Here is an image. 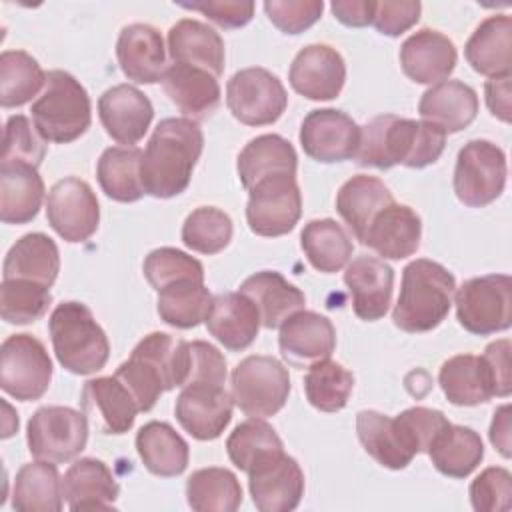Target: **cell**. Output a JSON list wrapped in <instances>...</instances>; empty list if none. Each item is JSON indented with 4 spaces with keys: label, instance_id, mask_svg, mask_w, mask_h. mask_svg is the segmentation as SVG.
<instances>
[{
    "label": "cell",
    "instance_id": "cell-61",
    "mask_svg": "<svg viewBox=\"0 0 512 512\" xmlns=\"http://www.w3.org/2000/svg\"><path fill=\"white\" fill-rule=\"evenodd\" d=\"M486 94V106L492 116H496L502 122H510V76H498L490 78L484 86Z\"/></svg>",
    "mask_w": 512,
    "mask_h": 512
},
{
    "label": "cell",
    "instance_id": "cell-14",
    "mask_svg": "<svg viewBox=\"0 0 512 512\" xmlns=\"http://www.w3.org/2000/svg\"><path fill=\"white\" fill-rule=\"evenodd\" d=\"M46 218L62 240L70 244L86 242L98 230L100 204L86 180L68 176L50 188Z\"/></svg>",
    "mask_w": 512,
    "mask_h": 512
},
{
    "label": "cell",
    "instance_id": "cell-23",
    "mask_svg": "<svg viewBox=\"0 0 512 512\" xmlns=\"http://www.w3.org/2000/svg\"><path fill=\"white\" fill-rule=\"evenodd\" d=\"M458 52L454 42L432 28L410 34L400 46V66L416 84H438L456 68Z\"/></svg>",
    "mask_w": 512,
    "mask_h": 512
},
{
    "label": "cell",
    "instance_id": "cell-54",
    "mask_svg": "<svg viewBox=\"0 0 512 512\" xmlns=\"http://www.w3.org/2000/svg\"><path fill=\"white\" fill-rule=\"evenodd\" d=\"M396 424L414 454L428 452L432 440L450 424L440 410L414 406L396 416Z\"/></svg>",
    "mask_w": 512,
    "mask_h": 512
},
{
    "label": "cell",
    "instance_id": "cell-43",
    "mask_svg": "<svg viewBox=\"0 0 512 512\" xmlns=\"http://www.w3.org/2000/svg\"><path fill=\"white\" fill-rule=\"evenodd\" d=\"M300 246L308 262L324 274L342 270L354 250L348 232L332 218L310 220L300 234Z\"/></svg>",
    "mask_w": 512,
    "mask_h": 512
},
{
    "label": "cell",
    "instance_id": "cell-31",
    "mask_svg": "<svg viewBox=\"0 0 512 512\" xmlns=\"http://www.w3.org/2000/svg\"><path fill=\"white\" fill-rule=\"evenodd\" d=\"M118 492L116 478L98 458L76 460L62 478L64 500L74 512L114 508Z\"/></svg>",
    "mask_w": 512,
    "mask_h": 512
},
{
    "label": "cell",
    "instance_id": "cell-45",
    "mask_svg": "<svg viewBox=\"0 0 512 512\" xmlns=\"http://www.w3.org/2000/svg\"><path fill=\"white\" fill-rule=\"evenodd\" d=\"M212 300L214 296L208 292L204 282L182 280L158 292L156 312L168 326L188 330L206 322Z\"/></svg>",
    "mask_w": 512,
    "mask_h": 512
},
{
    "label": "cell",
    "instance_id": "cell-24",
    "mask_svg": "<svg viewBox=\"0 0 512 512\" xmlns=\"http://www.w3.org/2000/svg\"><path fill=\"white\" fill-rule=\"evenodd\" d=\"M420 238L422 220L416 210L394 200L372 218L360 244L372 248L384 260H402L418 250Z\"/></svg>",
    "mask_w": 512,
    "mask_h": 512
},
{
    "label": "cell",
    "instance_id": "cell-10",
    "mask_svg": "<svg viewBox=\"0 0 512 512\" xmlns=\"http://www.w3.org/2000/svg\"><path fill=\"white\" fill-rule=\"evenodd\" d=\"M52 360L46 346L32 334H12L0 348V386L22 402L38 400L52 380Z\"/></svg>",
    "mask_w": 512,
    "mask_h": 512
},
{
    "label": "cell",
    "instance_id": "cell-47",
    "mask_svg": "<svg viewBox=\"0 0 512 512\" xmlns=\"http://www.w3.org/2000/svg\"><path fill=\"white\" fill-rule=\"evenodd\" d=\"M46 86V72L38 60L24 50L0 54V104L16 108L40 96Z\"/></svg>",
    "mask_w": 512,
    "mask_h": 512
},
{
    "label": "cell",
    "instance_id": "cell-36",
    "mask_svg": "<svg viewBox=\"0 0 512 512\" xmlns=\"http://www.w3.org/2000/svg\"><path fill=\"white\" fill-rule=\"evenodd\" d=\"M298 156L294 146L280 134H262L252 138L238 154L236 170L242 186L250 190L256 182L272 174L296 176Z\"/></svg>",
    "mask_w": 512,
    "mask_h": 512
},
{
    "label": "cell",
    "instance_id": "cell-53",
    "mask_svg": "<svg viewBox=\"0 0 512 512\" xmlns=\"http://www.w3.org/2000/svg\"><path fill=\"white\" fill-rule=\"evenodd\" d=\"M470 502L478 512H506L512 506V476L502 466L482 470L470 484Z\"/></svg>",
    "mask_w": 512,
    "mask_h": 512
},
{
    "label": "cell",
    "instance_id": "cell-39",
    "mask_svg": "<svg viewBox=\"0 0 512 512\" xmlns=\"http://www.w3.org/2000/svg\"><path fill=\"white\" fill-rule=\"evenodd\" d=\"M356 432L364 450L384 468L402 470L416 456L398 424L396 418H390L376 410H362L356 414Z\"/></svg>",
    "mask_w": 512,
    "mask_h": 512
},
{
    "label": "cell",
    "instance_id": "cell-25",
    "mask_svg": "<svg viewBox=\"0 0 512 512\" xmlns=\"http://www.w3.org/2000/svg\"><path fill=\"white\" fill-rule=\"evenodd\" d=\"M116 58L124 76L138 84L162 82L166 72V46L162 34L150 24H128L120 30Z\"/></svg>",
    "mask_w": 512,
    "mask_h": 512
},
{
    "label": "cell",
    "instance_id": "cell-6",
    "mask_svg": "<svg viewBox=\"0 0 512 512\" xmlns=\"http://www.w3.org/2000/svg\"><path fill=\"white\" fill-rule=\"evenodd\" d=\"M32 122L46 142L68 144L92 124V104L86 88L66 70L46 72V86L30 106Z\"/></svg>",
    "mask_w": 512,
    "mask_h": 512
},
{
    "label": "cell",
    "instance_id": "cell-26",
    "mask_svg": "<svg viewBox=\"0 0 512 512\" xmlns=\"http://www.w3.org/2000/svg\"><path fill=\"white\" fill-rule=\"evenodd\" d=\"M424 122L434 124L444 134L468 128L478 114L476 90L460 80H442L432 84L418 102Z\"/></svg>",
    "mask_w": 512,
    "mask_h": 512
},
{
    "label": "cell",
    "instance_id": "cell-34",
    "mask_svg": "<svg viewBox=\"0 0 512 512\" xmlns=\"http://www.w3.org/2000/svg\"><path fill=\"white\" fill-rule=\"evenodd\" d=\"M60 272V252L56 242L42 234L30 232L12 244L4 258L2 280H30L52 286Z\"/></svg>",
    "mask_w": 512,
    "mask_h": 512
},
{
    "label": "cell",
    "instance_id": "cell-20",
    "mask_svg": "<svg viewBox=\"0 0 512 512\" xmlns=\"http://www.w3.org/2000/svg\"><path fill=\"white\" fill-rule=\"evenodd\" d=\"M80 406L86 418L102 434H124L140 412L136 398L116 376H100L84 382Z\"/></svg>",
    "mask_w": 512,
    "mask_h": 512
},
{
    "label": "cell",
    "instance_id": "cell-15",
    "mask_svg": "<svg viewBox=\"0 0 512 512\" xmlns=\"http://www.w3.org/2000/svg\"><path fill=\"white\" fill-rule=\"evenodd\" d=\"M298 138L306 156L316 162L334 164L356 156L360 126L342 110L318 108L304 116Z\"/></svg>",
    "mask_w": 512,
    "mask_h": 512
},
{
    "label": "cell",
    "instance_id": "cell-12",
    "mask_svg": "<svg viewBox=\"0 0 512 512\" xmlns=\"http://www.w3.org/2000/svg\"><path fill=\"white\" fill-rule=\"evenodd\" d=\"M226 106L246 126L274 124L288 106V94L276 74L250 66L238 70L226 84Z\"/></svg>",
    "mask_w": 512,
    "mask_h": 512
},
{
    "label": "cell",
    "instance_id": "cell-38",
    "mask_svg": "<svg viewBox=\"0 0 512 512\" xmlns=\"http://www.w3.org/2000/svg\"><path fill=\"white\" fill-rule=\"evenodd\" d=\"M64 504L62 478L50 460L24 464L14 478L12 508L20 512H60Z\"/></svg>",
    "mask_w": 512,
    "mask_h": 512
},
{
    "label": "cell",
    "instance_id": "cell-57",
    "mask_svg": "<svg viewBox=\"0 0 512 512\" xmlns=\"http://www.w3.org/2000/svg\"><path fill=\"white\" fill-rule=\"evenodd\" d=\"M422 12V4L418 0H408V2H376L374 4V16H372V26L384 34V36H400L408 28H412Z\"/></svg>",
    "mask_w": 512,
    "mask_h": 512
},
{
    "label": "cell",
    "instance_id": "cell-16",
    "mask_svg": "<svg viewBox=\"0 0 512 512\" xmlns=\"http://www.w3.org/2000/svg\"><path fill=\"white\" fill-rule=\"evenodd\" d=\"M232 394L218 384L194 382L182 386L174 414L180 426L196 440H216L232 420Z\"/></svg>",
    "mask_w": 512,
    "mask_h": 512
},
{
    "label": "cell",
    "instance_id": "cell-18",
    "mask_svg": "<svg viewBox=\"0 0 512 512\" xmlns=\"http://www.w3.org/2000/svg\"><path fill=\"white\" fill-rule=\"evenodd\" d=\"M248 488L260 512H290L304 496V472L296 458L282 452L248 474Z\"/></svg>",
    "mask_w": 512,
    "mask_h": 512
},
{
    "label": "cell",
    "instance_id": "cell-33",
    "mask_svg": "<svg viewBox=\"0 0 512 512\" xmlns=\"http://www.w3.org/2000/svg\"><path fill=\"white\" fill-rule=\"evenodd\" d=\"M512 18L494 14L482 20L464 46L466 62L474 72L490 78L510 76Z\"/></svg>",
    "mask_w": 512,
    "mask_h": 512
},
{
    "label": "cell",
    "instance_id": "cell-1",
    "mask_svg": "<svg viewBox=\"0 0 512 512\" xmlns=\"http://www.w3.org/2000/svg\"><path fill=\"white\" fill-rule=\"evenodd\" d=\"M446 146V134L430 122L380 114L360 128L354 160L360 166L388 170L392 166L424 168L434 164Z\"/></svg>",
    "mask_w": 512,
    "mask_h": 512
},
{
    "label": "cell",
    "instance_id": "cell-17",
    "mask_svg": "<svg viewBox=\"0 0 512 512\" xmlns=\"http://www.w3.org/2000/svg\"><path fill=\"white\" fill-rule=\"evenodd\" d=\"M290 86L308 100H332L346 82V64L328 44H308L292 60Z\"/></svg>",
    "mask_w": 512,
    "mask_h": 512
},
{
    "label": "cell",
    "instance_id": "cell-50",
    "mask_svg": "<svg viewBox=\"0 0 512 512\" xmlns=\"http://www.w3.org/2000/svg\"><path fill=\"white\" fill-rule=\"evenodd\" d=\"M52 304L50 288L30 280H2L0 314L8 324L40 320Z\"/></svg>",
    "mask_w": 512,
    "mask_h": 512
},
{
    "label": "cell",
    "instance_id": "cell-11",
    "mask_svg": "<svg viewBox=\"0 0 512 512\" xmlns=\"http://www.w3.org/2000/svg\"><path fill=\"white\" fill-rule=\"evenodd\" d=\"M28 450L38 460L68 462L88 442V418L70 406H42L28 420Z\"/></svg>",
    "mask_w": 512,
    "mask_h": 512
},
{
    "label": "cell",
    "instance_id": "cell-7",
    "mask_svg": "<svg viewBox=\"0 0 512 512\" xmlns=\"http://www.w3.org/2000/svg\"><path fill=\"white\" fill-rule=\"evenodd\" d=\"M230 394L246 416H274L290 394L288 368L272 356H248L230 374Z\"/></svg>",
    "mask_w": 512,
    "mask_h": 512
},
{
    "label": "cell",
    "instance_id": "cell-21",
    "mask_svg": "<svg viewBox=\"0 0 512 512\" xmlns=\"http://www.w3.org/2000/svg\"><path fill=\"white\" fill-rule=\"evenodd\" d=\"M98 116L112 140L124 146H134L148 132L154 108L148 96L136 86L116 84L100 96Z\"/></svg>",
    "mask_w": 512,
    "mask_h": 512
},
{
    "label": "cell",
    "instance_id": "cell-13",
    "mask_svg": "<svg viewBox=\"0 0 512 512\" xmlns=\"http://www.w3.org/2000/svg\"><path fill=\"white\" fill-rule=\"evenodd\" d=\"M246 220L254 234L276 238L284 236L302 216V194L292 174H272L248 190Z\"/></svg>",
    "mask_w": 512,
    "mask_h": 512
},
{
    "label": "cell",
    "instance_id": "cell-5",
    "mask_svg": "<svg viewBox=\"0 0 512 512\" xmlns=\"http://www.w3.org/2000/svg\"><path fill=\"white\" fill-rule=\"evenodd\" d=\"M48 330L56 360L68 372L86 376L106 366L110 342L86 304H58L48 318Z\"/></svg>",
    "mask_w": 512,
    "mask_h": 512
},
{
    "label": "cell",
    "instance_id": "cell-48",
    "mask_svg": "<svg viewBox=\"0 0 512 512\" xmlns=\"http://www.w3.org/2000/svg\"><path fill=\"white\" fill-rule=\"evenodd\" d=\"M352 388V372L330 358L312 364L304 376L306 398L320 412L342 410L348 404Z\"/></svg>",
    "mask_w": 512,
    "mask_h": 512
},
{
    "label": "cell",
    "instance_id": "cell-32",
    "mask_svg": "<svg viewBox=\"0 0 512 512\" xmlns=\"http://www.w3.org/2000/svg\"><path fill=\"white\" fill-rule=\"evenodd\" d=\"M44 192V182L36 166L0 162V218L4 224H26L34 220Z\"/></svg>",
    "mask_w": 512,
    "mask_h": 512
},
{
    "label": "cell",
    "instance_id": "cell-2",
    "mask_svg": "<svg viewBox=\"0 0 512 512\" xmlns=\"http://www.w3.org/2000/svg\"><path fill=\"white\" fill-rule=\"evenodd\" d=\"M204 134L190 118H164L154 128L140 162V180L146 194L174 198L182 194L202 154Z\"/></svg>",
    "mask_w": 512,
    "mask_h": 512
},
{
    "label": "cell",
    "instance_id": "cell-60",
    "mask_svg": "<svg viewBox=\"0 0 512 512\" xmlns=\"http://www.w3.org/2000/svg\"><path fill=\"white\" fill-rule=\"evenodd\" d=\"M374 4V0H334L330 8L334 18L340 20L344 26L362 28L372 24Z\"/></svg>",
    "mask_w": 512,
    "mask_h": 512
},
{
    "label": "cell",
    "instance_id": "cell-41",
    "mask_svg": "<svg viewBox=\"0 0 512 512\" xmlns=\"http://www.w3.org/2000/svg\"><path fill=\"white\" fill-rule=\"evenodd\" d=\"M438 382L444 396L454 406H478L494 396L486 366L482 358L474 354L448 358L438 372Z\"/></svg>",
    "mask_w": 512,
    "mask_h": 512
},
{
    "label": "cell",
    "instance_id": "cell-49",
    "mask_svg": "<svg viewBox=\"0 0 512 512\" xmlns=\"http://www.w3.org/2000/svg\"><path fill=\"white\" fill-rule=\"evenodd\" d=\"M232 220L216 206L192 210L182 224V242L200 254H218L232 240Z\"/></svg>",
    "mask_w": 512,
    "mask_h": 512
},
{
    "label": "cell",
    "instance_id": "cell-42",
    "mask_svg": "<svg viewBox=\"0 0 512 512\" xmlns=\"http://www.w3.org/2000/svg\"><path fill=\"white\" fill-rule=\"evenodd\" d=\"M142 150L136 146H110L96 164V178L102 192L116 202H136L146 192L140 180Z\"/></svg>",
    "mask_w": 512,
    "mask_h": 512
},
{
    "label": "cell",
    "instance_id": "cell-8",
    "mask_svg": "<svg viewBox=\"0 0 512 512\" xmlns=\"http://www.w3.org/2000/svg\"><path fill=\"white\" fill-rule=\"evenodd\" d=\"M454 294L456 318L466 332L490 336L510 328L512 280L508 274L470 278Z\"/></svg>",
    "mask_w": 512,
    "mask_h": 512
},
{
    "label": "cell",
    "instance_id": "cell-59",
    "mask_svg": "<svg viewBox=\"0 0 512 512\" xmlns=\"http://www.w3.org/2000/svg\"><path fill=\"white\" fill-rule=\"evenodd\" d=\"M486 372L490 376L494 396L506 398L512 392V378H510V340L502 338L496 342H490L484 348V354L480 356Z\"/></svg>",
    "mask_w": 512,
    "mask_h": 512
},
{
    "label": "cell",
    "instance_id": "cell-62",
    "mask_svg": "<svg viewBox=\"0 0 512 512\" xmlns=\"http://www.w3.org/2000/svg\"><path fill=\"white\" fill-rule=\"evenodd\" d=\"M490 442L504 458H510V406L508 404L494 410L492 424H490Z\"/></svg>",
    "mask_w": 512,
    "mask_h": 512
},
{
    "label": "cell",
    "instance_id": "cell-37",
    "mask_svg": "<svg viewBox=\"0 0 512 512\" xmlns=\"http://www.w3.org/2000/svg\"><path fill=\"white\" fill-rule=\"evenodd\" d=\"M136 450L148 472L162 478L178 476L190 460L188 442L166 422L152 420L136 434Z\"/></svg>",
    "mask_w": 512,
    "mask_h": 512
},
{
    "label": "cell",
    "instance_id": "cell-3",
    "mask_svg": "<svg viewBox=\"0 0 512 512\" xmlns=\"http://www.w3.org/2000/svg\"><path fill=\"white\" fill-rule=\"evenodd\" d=\"M186 374L188 342L166 332H152L144 336L134 346L130 358L114 372V376L124 382L136 398L140 412L152 410L164 392L176 386L182 388Z\"/></svg>",
    "mask_w": 512,
    "mask_h": 512
},
{
    "label": "cell",
    "instance_id": "cell-58",
    "mask_svg": "<svg viewBox=\"0 0 512 512\" xmlns=\"http://www.w3.org/2000/svg\"><path fill=\"white\" fill-rule=\"evenodd\" d=\"M186 10H196L222 28L246 26L254 16V2L250 0H208V2H180Z\"/></svg>",
    "mask_w": 512,
    "mask_h": 512
},
{
    "label": "cell",
    "instance_id": "cell-4",
    "mask_svg": "<svg viewBox=\"0 0 512 512\" xmlns=\"http://www.w3.org/2000/svg\"><path fill=\"white\" fill-rule=\"evenodd\" d=\"M454 292L456 280L448 268L428 258H416L402 270L392 320L410 334L434 330L448 316Z\"/></svg>",
    "mask_w": 512,
    "mask_h": 512
},
{
    "label": "cell",
    "instance_id": "cell-35",
    "mask_svg": "<svg viewBox=\"0 0 512 512\" xmlns=\"http://www.w3.org/2000/svg\"><path fill=\"white\" fill-rule=\"evenodd\" d=\"M392 202L394 196L388 186L380 178L368 174L352 176L336 194V210L358 242H362L372 218Z\"/></svg>",
    "mask_w": 512,
    "mask_h": 512
},
{
    "label": "cell",
    "instance_id": "cell-52",
    "mask_svg": "<svg viewBox=\"0 0 512 512\" xmlns=\"http://www.w3.org/2000/svg\"><path fill=\"white\" fill-rule=\"evenodd\" d=\"M46 156V140L38 134L34 122L24 114H14L6 120L2 140V162H24L40 166Z\"/></svg>",
    "mask_w": 512,
    "mask_h": 512
},
{
    "label": "cell",
    "instance_id": "cell-27",
    "mask_svg": "<svg viewBox=\"0 0 512 512\" xmlns=\"http://www.w3.org/2000/svg\"><path fill=\"white\" fill-rule=\"evenodd\" d=\"M162 86L170 102L194 122L208 118L218 108L222 96L214 74L176 62L166 68Z\"/></svg>",
    "mask_w": 512,
    "mask_h": 512
},
{
    "label": "cell",
    "instance_id": "cell-9",
    "mask_svg": "<svg viewBox=\"0 0 512 512\" xmlns=\"http://www.w3.org/2000/svg\"><path fill=\"white\" fill-rule=\"evenodd\" d=\"M508 176L506 154L490 140L466 142L456 158L454 192L470 208L492 204L504 192Z\"/></svg>",
    "mask_w": 512,
    "mask_h": 512
},
{
    "label": "cell",
    "instance_id": "cell-30",
    "mask_svg": "<svg viewBox=\"0 0 512 512\" xmlns=\"http://www.w3.org/2000/svg\"><path fill=\"white\" fill-rule=\"evenodd\" d=\"M238 292L254 302L260 314V324L268 330L280 328L292 314L304 310L306 304L304 292L274 270H262L248 276Z\"/></svg>",
    "mask_w": 512,
    "mask_h": 512
},
{
    "label": "cell",
    "instance_id": "cell-19",
    "mask_svg": "<svg viewBox=\"0 0 512 512\" xmlns=\"http://www.w3.org/2000/svg\"><path fill=\"white\" fill-rule=\"evenodd\" d=\"M278 346L282 358L290 366L310 368L332 356L336 348V330L326 316L300 310L280 326Z\"/></svg>",
    "mask_w": 512,
    "mask_h": 512
},
{
    "label": "cell",
    "instance_id": "cell-22",
    "mask_svg": "<svg viewBox=\"0 0 512 512\" xmlns=\"http://www.w3.org/2000/svg\"><path fill=\"white\" fill-rule=\"evenodd\" d=\"M344 284L352 294V308L360 320L384 318L392 302L394 270L376 256H356L346 264Z\"/></svg>",
    "mask_w": 512,
    "mask_h": 512
},
{
    "label": "cell",
    "instance_id": "cell-40",
    "mask_svg": "<svg viewBox=\"0 0 512 512\" xmlns=\"http://www.w3.org/2000/svg\"><path fill=\"white\" fill-rule=\"evenodd\" d=\"M428 456L434 468L450 478L470 476L484 458V444L476 430L448 424L430 444Z\"/></svg>",
    "mask_w": 512,
    "mask_h": 512
},
{
    "label": "cell",
    "instance_id": "cell-56",
    "mask_svg": "<svg viewBox=\"0 0 512 512\" xmlns=\"http://www.w3.org/2000/svg\"><path fill=\"white\" fill-rule=\"evenodd\" d=\"M226 358L222 352L204 342V340H194L188 342V374H186V384L194 382H208V384H226Z\"/></svg>",
    "mask_w": 512,
    "mask_h": 512
},
{
    "label": "cell",
    "instance_id": "cell-29",
    "mask_svg": "<svg viewBox=\"0 0 512 512\" xmlns=\"http://www.w3.org/2000/svg\"><path fill=\"white\" fill-rule=\"evenodd\" d=\"M168 52L172 62L202 68L216 78L224 72V40L208 24L182 18L168 30Z\"/></svg>",
    "mask_w": 512,
    "mask_h": 512
},
{
    "label": "cell",
    "instance_id": "cell-44",
    "mask_svg": "<svg viewBox=\"0 0 512 512\" xmlns=\"http://www.w3.org/2000/svg\"><path fill=\"white\" fill-rule=\"evenodd\" d=\"M186 498L196 512H234L242 504V486L228 468H200L188 476Z\"/></svg>",
    "mask_w": 512,
    "mask_h": 512
},
{
    "label": "cell",
    "instance_id": "cell-55",
    "mask_svg": "<svg viewBox=\"0 0 512 512\" xmlns=\"http://www.w3.org/2000/svg\"><path fill=\"white\" fill-rule=\"evenodd\" d=\"M324 10L322 0H266L268 20L284 34H300L314 26Z\"/></svg>",
    "mask_w": 512,
    "mask_h": 512
},
{
    "label": "cell",
    "instance_id": "cell-28",
    "mask_svg": "<svg viewBox=\"0 0 512 512\" xmlns=\"http://www.w3.org/2000/svg\"><path fill=\"white\" fill-rule=\"evenodd\" d=\"M260 326V314L254 302L242 292L214 296L206 328L226 350L240 352L248 348L256 340Z\"/></svg>",
    "mask_w": 512,
    "mask_h": 512
},
{
    "label": "cell",
    "instance_id": "cell-51",
    "mask_svg": "<svg viewBox=\"0 0 512 512\" xmlns=\"http://www.w3.org/2000/svg\"><path fill=\"white\" fill-rule=\"evenodd\" d=\"M144 276L148 280V284L160 292L162 288L182 282V280H198L204 282V266L200 260H196L194 256L178 250V248H170V246H162L152 250L146 258H144Z\"/></svg>",
    "mask_w": 512,
    "mask_h": 512
},
{
    "label": "cell",
    "instance_id": "cell-46",
    "mask_svg": "<svg viewBox=\"0 0 512 512\" xmlns=\"http://www.w3.org/2000/svg\"><path fill=\"white\" fill-rule=\"evenodd\" d=\"M226 452L238 470L250 474L260 464L282 454L284 444L270 424L262 418H250L230 432Z\"/></svg>",
    "mask_w": 512,
    "mask_h": 512
}]
</instances>
